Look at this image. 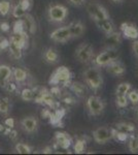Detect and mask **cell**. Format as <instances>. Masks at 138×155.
<instances>
[{
  "mask_svg": "<svg viewBox=\"0 0 138 155\" xmlns=\"http://www.w3.org/2000/svg\"><path fill=\"white\" fill-rule=\"evenodd\" d=\"M4 88L6 89V91H8V92H11V93H12V92H16L17 91L18 87H17L16 83H14V82H11V80H9V81L6 83L5 86H4Z\"/></svg>",
  "mask_w": 138,
  "mask_h": 155,
  "instance_id": "obj_41",
  "label": "cell"
},
{
  "mask_svg": "<svg viewBox=\"0 0 138 155\" xmlns=\"http://www.w3.org/2000/svg\"><path fill=\"white\" fill-rule=\"evenodd\" d=\"M103 44L105 49H117L122 44L121 33L117 31H112L111 33L106 34Z\"/></svg>",
  "mask_w": 138,
  "mask_h": 155,
  "instance_id": "obj_9",
  "label": "cell"
},
{
  "mask_svg": "<svg viewBox=\"0 0 138 155\" xmlns=\"http://www.w3.org/2000/svg\"><path fill=\"white\" fill-rule=\"evenodd\" d=\"M52 41H57V42H66L69 39H71V33H70V30L68 26L65 27H60L56 30L52 32L50 34Z\"/></svg>",
  "mask_w": 138,
  "mask_h": 155,
  "instance_id": "obj_8",
  "label": "cell"
},
{
  "mask_svg": "<svg viewBox=\"0 0 138 155\" xmlns=\"http://www.w3.org/2000/svg\"><path fill=\"white\" fill-rule=\"evenodd\" d=\"M70 33H71V38H79L84 34L86 27L85 25L82 23L81 21H76V22H72L71 24L68 25Z\"/></svg>",
  "mask_w": 138,
  "mask_h": 155,
  "instance_id": "obj_18",
  "label": "cell"
},
{
  "mask_svg": "<svg viewBox=\"0 0 138 155\" xmlns=\"http://www.w3.org/2000/svg\"><path fill=\"white\" fill-rule=\"evenodd\" d=\"M8 50L11 52V56L14 57V59H20L23 55V49L20 48L19 46H17L16 44H14L12 41H9V46H8Z\"/></svg>",
  "mask_w": 138,
  "mask_h": 155,
  "instance_id": "obj_26",
  "label": "cell"
},
{
  "mask_svg": "<svg viewBox=\"0 0 138 155\" xmlns=\"http://www.w3.org/2000/svg\"><path fill=\"white\" fill-rule=\"evenodd\" d=\"M87 11L93 21H100V20L109 19V15L101 4L96 2H90L87 5Z\"/></svg>",
  "mask_w": 138,
  "mask_h": 155,
  "instance_id": "obj_6",
  "label": "cell"
},
{
  "mask_svg": "<svg viewBox=\"0 0 138 155\" xmlns=\"http://www.w3.org/2000/svg\"><path fill=\"white\" fill-rule=\"evenodd\" d=\"M12 128L5 125L4 123H0V134H4V136H8V134L11 132Z\"/></svg>",
  "mask_w": 138,
  "mask_h": 155,
  "instance_id": "obj_42",
  "label": "cell"
},
{
  "mask_svg": "<svg viewBox=\"0 0 138 155\" xmlns=\"http://www.w3.org/2000/svg\"><path fill=\"white\" fill-rule=\"evenodd\" d=\"M127 97L129 99V101L132 102V104L134 106H137L138 104V90L134 89V90H130L127 93Z\"/></svg>",
  "mask_w": 138,
  "mask_h": 155,
  "instance_id": "obj_37",
  "label": "cell"
},
{
  "mask_svg": "<svg viewBox=\"0 0 138 155\" xmlns=\"http://www.w3.org/2000/svg\"><path fill=\"white\" fill-rule=\"evenodd\" d=\"M12 77V69L8 65H0V87L4 88L7 82Z\"/></svg>",
  "mask_w": 138,
  "mask_h": 155,
  "instance_id": "obj_19",
  "label": "cell"
},
{
  "mask_svg": "<svg viewBox=\"0 0 138 155\" xmlns=\"http://www.w3.org/2000/svg\"><path fill=\"white\" fill-rule=\"evenodd\" d=\"M26 14H27V12L21 6V4H20V3H18L11 11L12 17H14V18H16V19H22Z\"/></svg>",
  "mask_w": 138,
  "mask_h": 155,
  "instance_id": "obj_31",
  "label": "cell"
},
{
  "mask_svg": "<svg viewBox=\"0 0 138 155\" xmlns=\"http://www.w3.org/2000/svg\"><path fill=\"white\" fill-rule=\"evenodd\" d=\"M68 15V9L65 5L62 4H54L49 7L47 11V17L49 20L53 23H61L66 19Z\"/></svg>",
  "mask_w": 138,
  "mask_h": 155,
  "instance_id": "obj_3",
  "label": "cell"
},
{
  "mask_svg": "<svg viewBox=\"0 0 138 155\" xmlns=\"http://www.w3.org/2000/svg\"><path fill=\"white\" fill-rule=\"evenodd\" d=\"M14 150L20 154H30L32 152L31 147L24 143H17L14 146Z\"/></svg>",
  "mask_w": 138,
  "mask_h": 155,
  "instance_id": "obj_30",
  "label": "cell"
},
{
  "mask_svg": "<svg viewBox=\"0 0 138 155\" xmlns=\"http://www.w3.org/2000/svg\"><path fill=\"white\" fill-rule=\"evenodd\" d=\"M71 81V71L68 67L60 66L52 74L49 80L50 85H61V86H69Z\"/></svg>",
  "mask_w": 138,
  "mask_h": 155,
  "instance_id": "obj_1",
  "label": "cell"
},
{
  "mask_svg": "<svg viewBox=\"0 0 138 155\" xmlns=\"http://www.w3.org/2000/svg\"><path fill=\"white\" fill-rule=\"evenodd\" d=\"M95 23L105 34L111 33L112 31H114V24L110 21L109 19H105V20H100V21H95Z\"/></svg>",
  "mask_w": 138,
  "mask_h": 155,
  "instance_id": "obj_21",
  "label": "cell"
},
{
  "mask_svg": "<svg viewBox=\"0 0 138 155\" xmlns=\"http://www.w3.org/2000/svg\"><path fill=\"white\" fill-rule=\"evenodd\" d=\"M51 115H52V112L50 111L49 109H43L41 111V117L43 119H47V120H49L50 117H51Z\"/></svg>",
  "mask_w": 138,
  "mask_h": 155,
  "instance_id": "obj_45",
  "label": "cell"
},
{
  "mask_svg": "<svg viewBox=\"0 0 138 155\" xmlns=\"http://www.w3.org/2000/svg\"><path fill=\"white\" fill-rule=\"evenodd\" d=\"M112 1H114V2H120V1H123V0H112Z\"/></svg>",
  "mask_w": 138,
  "mask_h": 155,
  "instance_id": "obj_52",
  "label": "cell"
},
{
  "mask_svg": "<svg viewBox=\"0 0 138 155\" xmlns=\"http://www.w3.org/2000/svg\"><path fill=\"white\" fill-rule=\"evenodd\" d=\"M70 86V89L77 97H85L88 93V89L86 85L81 83V82H73Z\"/></svg>",
  "mask_w": 138,
  "mask_h": 155,
  "instance_id": "obj_20",
  "label": "cell"
},
{
  "mask_svg": "<svg viewBox=\"0 0 138 155\" xmlns=\"http://www.w3.org/2000/svg\"><path fill=\"white\" fill-rule=\"evenodd\" d=\"M129 104V99L127 97V94H117V97H115V104H117V107H121V109H124Z\"/></svg>",
  "mask_w": 138,
  "mask_h": 155,
  "instance_id": "obj_28",
  "label": "cell"
},
{
  "mask_svg": "<svg viewBox=\"0 0 138 155\" xmlns=\"http://www.w3.org/2000/svg\"><path fill=\"white\" fill-rule=\"evenodd\" d=\"M8 137H9V139H11V140L14 141V140L17 139V137H18V132L14 130V129H11V132L8 134Z\"/></svg>",
  "mask_w": 138,
  "mask_h": 155,
  "instance_id": "obj_49",
  "label": "cell"
},
{
  "mask_svg": "<svg viewBox=\"0 0 138 155\" xmlns=\"http://www.w3.org/2000/svg\"><path fill=\"white\" fill-rule=\"evenodd\" d=\"M119 57L117 49H105L103 52L98 54L94 60V63L96 66H106L114 60H117Z\"/></svg>",
  "mask_w": 138,
  "mask_h": 155,
  "instance_id": "obj_4",
  "label": "cell"
},
{
  "mask_svg": "<svg viewBox=\"0 0 138 155\" xmlns=\"http://www.w3.org/2000/svg\"><path fill=\"white\" fill-rule=\"evenodd\" d=\"M27 34H28L27 32H23V33H12L9 41L24 50L28 47V35Z\"/></svg>",
  "mask_w": 138,
  "mask_h": 155,
  "instance_id": "obj_17",
  "label": "cell"
},
{
  "mask_svg": "<svg viewBox=\"0 0 138 155\" xmlns=\"http://www.w3.org/2000/svg\"><path fill=\"white\" fill-rule=\"evenodd\" d=\"M9 110H11V101L8 97H0V113L7 114Z\"/></svg>",
  "mask_w": 138,
  "mask_h": 155,
  "instance_id": "obj_27",
  "label": "cell"
},
{
  "mask_svg": "<svg viewBox=\"0 0 138 155\" xmlns=\"http://www.w3.org/2000/svg\"><path fill=\"white\" fill-rule=\"evenodd\" d=\"M34 95H35V91L34 89L31 88H25L21 92V98L25 101H32L34 99Z\"/></svg>",
  "mask_w": 138,
  "mask_h": 155,
  "instance_id": "obj_29",
  "label": "cell"
},
{
  "mask_svg": "<svg viewBox=\"0 0 138 155\" xmlns=\"http://www.w3.org/2000/svg\"><path fill=\"white\" fill-rule=\"evenodd\" d=\"M128 148L130 152L132 153H137L138 152V137L137 136H131L128 143Z\"/></svg>",
  "mask_w": 138,
  "mask_h": 155,
  "instance_id": "obj_33",
  "label": "cell"
},
{
  "mask_svg": "<svg viewBox=\"0 0 138 155\" xmlns=\"http://www.w3.org/2000/svg\"><path fill=\"white\" fill-rule=\"evenodd\" d=\"M131 90V84L128 82L121 83L117 88V94H127Z\"/></svg>",
  "mask_w": 138,
  "mask_h": 155,
  "instance_id": "obj_36",
  "label": "cell"
},
{
  "mask_svg": "<svg viewBox=\"0 0 138 155\" xmlns=\"http://www.w3.org/2000/svg\"><path fill=\"white\" fill-rule=\"evenodd\" d=\"M50 92L54 95V97H61L62 96V90L60 88L59 85H53L52 89L50 90Z\"/></svg>",
  "mask_w": 138,
  "mask_h": 155,
  "instance_id": "obj_39",
  "label": "cell"
},
{
  "mask_svg": "<svg viewBox=\"0 0 138 155\" xmlns=\"http://www.w3.org/2000/svg\"><path fill=\"white\" fill-rule=\"evenodd\" d=\"M84 79L93 90H98L103 84V77L97 67H89L84 71Z\"/></svg>",
  "mask_w": 138,
  "mask_h": 155,
  "instance_id": "obj_2",
  "label": "cell"
},
{
  "mask_svg": "<svg viewBox=\"0 0 138 155\" xmlns=\"http://www.w3.org/2000/svg\"><path fill=\"white\" fill-rule=\"evenodd\" d=\"M93 137H94L95 142L100 145L106 144L109 140H111V134L110 130L107 129L106 127H98L93 131Z\"/></svg>",
  "mask_w": 138,
  "mask_h": 155,
  "instance_id": "obj_10",
  "label": "cell"
},
{
  "mask_svg": "<svg viewBox=\"0 0 138 155\" xmlns=\"http://www.w3.org/2000/svg\"><path fill=\"white\" fill-rule=\"evenodd\" d=\"M132 50L134 52V55L138 58V41H136V39H135L132 45Z\"/></svg>",
  "mask_w": 138,
  "mask_h": 155,
  "instance_id": "obj_48",
  "label": "cell"
},
{
  "mask_svg": "<svg viewBox=\"0 0 138 155\" xmlns=\"http://www.w3.org/2000/svg\"><path fill=\"white\" fill-rule=\"evenodd\" d=\"M87 109L92 116H99L104 112L105 104L100 97L92 95L87 101Z\"/></svg>",
  "mask_w": 138,
  "mask_h": 155,
  "instance_id": "obj_7",
  "label": "cell"
},
{
  "mask_svg": "<svg viewBox=\"0 0 138 155\" xmlns=\"http://www.w3.org/2000/svg\"><path fill=\"white\" fill-rule=\"evenodd\" d=\"M85 149H86V141L84 139H79L74 144V151L75 153L81 154L84 153Z\"/></svg>",
  "mask_w": 138,
  "mask_h": 155,
  "instance_id": "obj_34",
  "label": "cell"
},
{
  "mask_svg": "<svg viewBox=\"0 0 138 155\" xmlns=\"http://www.w3.org/2000/svg\"><path fill=\"white\" fill-rule=\"evenodd\" d=\"M11 9V4L7 0H0V15L7 16Z\"/></svg>",
  "mask_w": 138,
  "mask_h": 155,
  "instance_id": "obj_32",
  "label": "cell"
},
{
  "mask_svg": "<svg viewBox=\"0 0 138 155\" xmlns=\"http://www.w3.org/2000/svg\"><path fill=\"white\" fill-rule=\"evenodd\" d=\"M115 128L120 131L126 132V134H132V132L135 131V126L134 124L129 123V122H119V123L115 124Z\"/></svg>",
  "mask_w": 138,
  "mask_h": 155,
  "instance_id": "obj_24",
  "label": "cell"
},
{
  "mask_svg": "<svg viewBox=\"0 0 138 155\" xmlns=\"http://www.w3.org/2000/svg\"><path fill=\"white\" fill-rule=\"evenodd\" d=\"M21 126L26 132H28V134H33V132L36 131L37 128H38V121H37V119L33 116L25 117L21 121Z\"/></svg>",
  "mask_w": 138,
  "mask_h": 155,
  "instance_id": "obj_13",
  "label": "cell"
},
{
  "mask_svg": "<svg viewBox=\"0 0 138 155\" xmlns=\"http://www.w3.org/2000/svg\"><path fill=\"white\" fill-rule=\"evenodd\" d=\"M68 1L72 5H75V6H82L86 3V0H68Z\"/></svg>",
  "mask_w": 138,
  "mask_h": 155,
  "instance_id": "obj_46",
  "label": "cell"
},
{
  "mask_svg": "<svg viewBox=\"0 0 138 155\" xmlns=\"http://www.w3.org/2000/svg\"><path fill=\"white\" fill-rule=\"evenodd\" d=\"M105 67H106V71L114 76H123L126 72V66L117 59L111 61Z\"/></svg>",
  "mask_w": 138,
  "mask_h": 155,
  "instance_id": "obj_12",
  "label": "cell"
},
{
  "mask_svg": "<svg viewBox=\"0 0 138 155\" xmlns=\"http://www.w3.org/2000/svg\"><path fill=\"white\" fill-rule=\"evenodd\" d=\"M12 77H14V79L16 80V82H18V83H23L28 78V74H27V71L25 69L16 67L12 71Z\"/></svg>",
  "mask_w": 138,
  "mask_h": 155,
  "instance_id": "obj_22",
  "label": "cell"
},
{
  "mask_svg": "<svg viewBox=\"0 0 138 155\" xmlns=\"http://www.w3.org/2000/svg\"><path fill=\"white\" fill-rule=\"evenodd\" d=\"M110 134H111V137H112V139H114L115 141L126 142L127 140L129 139V134L120 131V130H117V128H111V129H110Z\"/></svg>",
  "mask_w": 138,
  "mask_h": 155,
  "instance_id": "obj_25",
  "label": "cell"
},
{
  "mask_svg": "<svg viewBox=\"0 0 138 155\" xmlns=\"http://www.w3.org/2000/svg\"><path fill=\"white\" fill-rule=\"evenodd\" d=\"M42 152H43L44 154H50V153H52V152H53V148H52V147H50V146H47L46 148L42 150Z\"/></svg>",
  "mask_w": 138,
  "mask_h": 155,
  "instance_id": "obj_50",
  "label": "cell"
},
{
  "mask_svg": "<svg viewBox=\"0 0 138 155\" xmlns=\"http://www.w3.org/2000/svg\"><path fill=\"white\" fill-rule=\"evenodd\" d=\"M5 125H7L8 127H11V128H14V118H7L5 121L3 122Z\"/></svg>",
  "mask_w": 138,
  "mask_h": 155,
  "instance_id": "obj_47",
  "label": "cell"
},
{
  "mask_svg": "<svg viewBox=\"0 0 138 155\" xmlns=\"http://www.w3.org/2000/svg\"><path fill=\"white\" fill-rule=\"evenodd\" d=\"M9 29H11V25H9L8 22H6V21L0 22V30H1L2 32H8Z\"/></svg>",
  "mask_w": 138,
  "mask_h": 155,
  "instance_id": "obj_43",
  "label": "cell"
},
{
  "mask_svg": "<svg viewBox=\"0 0 138 155\" xmlns=\"http://www.w3.org/2000/svg\"><path fill=\"white\" fill-rule=\"evenodd\" d=\"M65 115H66V109L57 107V109H55V112L52 113L51 117H50V123L56 127H62V120L65 117Z\"/></svg>",
  "mask_w": 138,
  "mask_h": 155,
  "instance_id": "obj_14",
  "label": "cell"
},
{
  "mask_svg": "<svg viewBox=\"0 0 138 155\" xmlns=\"http://www.w3.org/2000/svg\"><path fill=\"white\" fill-rule=\"evenodd\" d=\"M43 58L47 62V63H56L59 60V54L57 53V51L53 48H49L44 52Z\"/></svg>",
  "mask_w": 138,
  "mask_h": 155,
  "instance_id": "obj_23",
  "label": "cell"
},
{
  "mask_svg": "<svg viewBox=\"0 0 138 155\" xmlns=\"http://www.w3.org/2000/svg\"><path fill=\"white\" fill-rule=\"evenodd\" d=\"M21 4V6L23 7L26 12H28L29 9H31L32 5H33V0H21L19 2Z\"/></svg>",
  "mask_w": 138,
  "mask_h": 155,
  "instance_id": "obj_40",
  "label": "cell"
},
{
  "mask_svg": "<svg viewBox=\"0 0 138 155\" xmlns=\"http://www.w3.org/2000/svg\"><path fill=\"white\" fill-rule=\"evenodd\" d=\"M135 115H136V119H137V121H138V107H137L136 111H135Z\"/></svg>",
  "mask_w": 138,
  "mask_h": 155,
  "instance_id": "obj_51",
  "label": "cell"
},
{
  "mask_svg": "<svg viewBox=\"0 0 138 155\" xmlns=\"http://www.w3.org/2000/svg\"><path fill=\"white\" fill-rule=\"evenodd\" d=\"M22 21L24 23V28H25V31L29 34H34L35 32L37 31V25H36V22L33 17L29 14H26L25 16L22 18Z\"/></svg>",
  "mask_w": 138,
  "mask_h": 155,
  "instance_id": "obj_16",
  "label": "cell"
},
{
  "mask_svg": "<svg viewBox=\"0 0 138 155\" xmlns=\"http://www.w3.org/2000/svg\"><path fill=\"white\" fill-rule=\"evenodd\" d=\"M23 32H26L24 28V23L22 19H18L12 26V33H23Z\"/></svg>",
  "mask_w": 138,
  "mask_h": 155,
  "instance_id": "obj_35",
  "label": "cell"
},
{
  "mask_svg": "<svg viewBox=\"0 0 138 155\" xmlns=\"http://www.w3.org/2000/svg\"><path fill=\"white\" fill-rule=\"evenodd\" d=\"M121 30L124 36L128 39H137L138 38V28L134 24L123 23L121 25Z\"/></svg>",
  "mask_w": 138,
  "mask_h": 155,
  "instance_id": "obj_15",
  "label": "cell"
},
{
  "mask_svg": "<svg viewBox=\"0 0 138 155\" xmlns=\"http://www.w3.org/2000/svg\"><path fill=\"white\" fill-rule=\"evenodd\" d=\"M70 145H71V137L66 132L57 131L55 134V147L56 148H61L64 150L69 149Z\"/></svg>",
  "mask_w": 138,
  "mask_h": 155,
  "instance_id": "obj_11",
  "label": "cell"
},
{
  "mask_svg": "<svg viewBox=\"0 0 138 155\" xmlns=\"http://www.w3.org/2000/svg\"><path fill=\"white\" fill-rule=\"evenodd\" d=\"M9 46V39H7L5 36H0V53L4 52L8 49Z\"/></svg>",
  "mask_w": 138,
  "mask_h": 155,
  "instance_id": "obj_38",
  "label": "cell"
},
{
  "mask_svg": "<svg viewBox=\"0 0 138 155\" xmlns=\"http://www.w3.org/2000/svg\"><path fill=\"white\" fill-rule=\"evenodd\" d=\"M93 56H94V50H93L92 45L89 44V42L81 44L75 51V58L82 63L90 62Z\"/></svg>",
  "mask_w": 138,
  "mask_h": 155,
  "instance_id": "obj_5",
  "label": "cell"
},
{
  "mask_svg": "<svg viewBox=\"0 0 138 155\" xmlns=\"http://www.w3.org/2000/svg\"><path fill=\"white\" fill-rule=\"evenodd\" d=\"M62 101H63V102L65 104H68V106H73V104H75V99L73 98V97H71V96H65L62 98Z\"/></svg>",
  "mask_w": 138,
  "mask_h": 155,
  "instance_id": "obj_44",
  "label": "cell"
}]
</instances>
